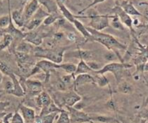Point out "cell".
<instances>
[{
  "instance_id": "36",
  "label": "cell",
  "mask_w": 148,
  "mask_h": 123,
  "mask_svg": "<svg viewBox=\"0 0 148 123\" xmlns=\"http://www.w3.org/2000/svg\"><path fill=\"white\" fill-rule=\"evenodd\" d=\"M31 49V46L25 43H22L21 44H20L18 46V52H21L25 53V52L30 51Z\"/></svg>"
},
{
  "instance_id": "38",
  "label": "cell",
  "mask_w": 148,
  "mask_h": 123,
  "mask_svg": "<svg viewBox=\"0 0 148 123\" xmlns=\"http://www.w3.org/2000/svg\"><path fill=\"white\" fill-rule=\"evenodd\" d=\"M116 55L112 53H108L106 54L105 56L106 59V60L108 61H112L116 59Z\"/></svg>"
},
{
  "instance_id": "31",
  "label": "cell",
  "mask_w": 148,
  "mask_h": 123,
  "mask_svg": "<svg viewBox=\"0 0 148 123\" xmlns=\"http://www.w3.org/2000/svg\"><path fill=\"white\" fill-rule=\"evenodd\" d=\"M99 75V76L97 77L95 82H97V84H98V85L101 87L105 86L106 85H108L109 83V81L106 77L103 75Z\"/></svg>"
},
{
  "instance_id": "6",
  "label": "cell",
  "mask_w": 148,
  "mask_h": 123,
  "mask_svg": "<svg viewBox=\"0 0 148 123\" xmlns=\"http://www.w3.org/2000/svg\"><path fill=\"white\" fill-rule=\"evenodd\" d=\"M61 99L64 105L67 107H73L81 100V97L75 92H70L63 94Z\"/></svg>"
},
{
  "instance_id": "28",
  "label": "cell",
  "mask_w": 148,
  "mask_h": 123,
  "mask_svg": "<svg viewBox=\"0 0 148 123\" xmlns=\"http://www.w3.org/2000/svg\"><path fill=\"white\" fill-rule=\"evenodd\" d=\"M0 71L9 76L13 74L10 67L3 62H0Z\"/></svg>"
},
{
  "instance_id": "42",
  "label": "cell",
  "mask_w": 148,
  "mask_h": 123,
  "mask_svg": "<svg viewBox=\"0 0 148 123\" xmlns=\"http://www.w3.org/2000/svg\"><path fill=\"white\" fill-rule=\"evenodd\" d=\"M6 113H0V119L3 118L5 116Z\"/></svg>"
},
{
  "instance_id": "32",
  "label": "cell",
  "mask_w": 148,
  "mask_h": 123,
  "mask_svg": "<svg viewBox=\"0 0 148 123\" xmlns=\"http://www.w3.org/2000/svg\"><path fill=\"white\" fill-rule=\"evenodd\" d=\"M78 57L80 59H82L84 61L88 60L92 57V54L91 52L88 51H85V50H78Z\"/></svg>"
},
{
  "instance_id": "40",
  "label": "cell",
  "mask_w": 148,
  "mask_h": 123,
  "mask_svg": "<svg viewBox=\"0 0 148 123\" xmlns=\"http://www.w3.org/2000/svg\"><path fill=\"white\" fill-rule=\"evenodd\" d=\"M68 39L71 41H74L76 39V36L73 33H70L68 35Z\"/></svg>"
},
{
  "instance_id": "23",
  "label": "cell",
  "mask_w": 148,
  "mask_h": 123,
  "mask_svg": "<svg viewBox=\"0 0 148 123\" xmlns=\"http://www.w3.org/2000/svg\"><path fill=\"white\" fill-rule=\"evenodd\" d=\"M59 67L69 75H74L77 69V66L73 63H64L59 64Z\"/></svg>"
},
{
  "instance_id": "3",
  "label": "cell",
  "mask_w": 148,
  "mask_h": 123,
  "mask_svg": "<svg viewBox=\"0 0 148 123\" xmlns=\"http://www.w3.org/2000/svg\"><path fill=\"white\" fill-rule=\"evenodd\" d=\"M131 66H129L128 65H125L122 63H110L104 66L101 68L100 70L96 71L95 73L99 75H103L106 72H110L113 73L115 77H116V80H120L123 70L126 67H130Z\"/></svg>"
},
{
  "instance_id": "25",
  "label": "cell",
  "mask_w": 148,
  "mask_h": 123,
  "mask_svg": "<svg viewBox=\"0 0 148 123\" xmlns=\"http://www.w3.org/2000/svg\"><path fill=\"white\" fill-rule=\"evenodd\" d=\"M40 2L45 5L47 8L48 10L51 12H55L56 10V6L55 2L52 1H41Z\"/></svg>"
},
{
  "instance_id": "2",
  "label": "cell",
  "mask_w": 148,
  "mask_h": 123,
  "mask_svg": "<svg viewBox=\"0 0 148 123\" xmlns=\"http://www.w3.org/2000/svg\"><path fill=\"white\" fill-rule=\"evenodd\" d=\"M63 50H50L37 48L34 50V55L36 57L45 58L49 61L59 64L63 60Z\"/></svg>"
},
{
  "instance_id": "29",
  "label": "cell",
  "mask_w": 148,
  "mask_h": 123,
  "mask_svg": "<svg viewBox=\"0 0 148 123\" xmlns=\"http://www.w3.org/2000/svg\"><path fill=\"white\" fill-rule=\"evenodd\" d=\"M12 40V37L10 34H7L5 35L4 39L2 41V44L0 45L1 49H4L10 44L11 41Z\"/></svg>"
},
{
  "instance_id": "9",
  "label": "cell",
  "mask_w": 148,
  "mask_h": 123,
  "mask_svg": "<svg viewBox=\"0 0 148 123\" xmlns=\"http://www.w3.org/2000/svg\"><path fill=\"white\" fill-rule=\"evenodd\" d=\"M95 78L88 73L78 75L74 80L75 87H78L86 83H95Z\"/></svg>"
},
{
  "instance_id": "13",
  "label": "cell",
  "mask_w": 148,
  "mask_h": 123,
  "mask_svg": "<svg viewBox=\"0 0 148 123\" xmlns=\"http://www.w3.org/2000/svg\"><path fill=\"white\" fill-rule=\"evenodd\" d=\"M36 102L39 107H43L49 105L51 103H52V101L51 97L47 93L42 92L38 94Z\"/></svg>"
},
{
  "instance_id": "27",
  "label": "cell",
  "mask_w": 148,
  "mask_h": 123,
  "mask_svg": "<svg viewBox=\"0 0 148 123\" xmlns=\"http://www.w3.org/2000/svg\"><path fill=\"white\" fill-rule=\"evenodd\" d=\"M132 86L128 82H123L119 86L120 91L123 93L128 94L132 91Z\"/></svg>"
},
{
  "instance_id": "11",
  "label": "cell",
  "mask_w": 148,
  "mask_h": 123,
  "mask_svg": "<svg viewBox=\"0 0 148 123\" xmlns=\"http://www.w3.org/2000/svg\"><path fill=\"white\" fill-rule=\"evenodd\" d=\"M38 8V1H32L30 2L26 6L24 16L25 19H28L31 18L33 14L36 12Z\"/></svg>"
},
{
  "instance_id": "20",
  "label": "cell",
  "mask_w": 148,
  "mask_h": 123,
  "mask_svg": "<svg viewBox=\"0 0 148 123\" xmlns=\"http://www.w3.org/2000/svg\"><path fill=\"white\" fill-rule=\"evenodd\" d=\"M12 19L19 27H22L24 26L25 18L22 11H14L12 13Z\"/></svg>"
},
{
  "instance_id": "1",
  "label": "cell",
  "mask_w": 148,
  "mask_h": 123,
  "mask_svg": "<svg viewBox=\"0 0 148 123\" xmlns=\"http://www.w3.org/2000/svg\"><path fill=\"white\" fill-rule=\"evenodd\" d=\"M86 29L90 33L92 39L100 42L109 49L113 48L120 49H125V46L119 42L113 36L108 34L101 33L99 31H96L91 27H87Z\"/></svg>"
},
{
  "instance_id": "7",
  "label": "cell",
  "mask_w": 148,
  "mask_h": 123,
  "mask_svg": "<svg viewBox=\"0 0 148 123\" xmlns=\"http://www.w3.org/2000/svg\"><path fill=\"white\" fill-rule=\"evenodd\" d=\"M36 66L38 67V68H41L47 75H49L50 72L53 71V70L60 68L59 64H57L48 60H43L41 61L38 62L37 63Z\"/></svg>"
},
{
  "instance_id": "8",
  "label": "cell",
  "mask_w": 148,
  "mask_h": 123,
  "mask_svg": "<svg viewBox=\"0 0 148 123\" xmlns=\"http://www.w3.org/2000/svg\"><path fill=\"white\" fill-rule=\"evenodd\" d=\"M21 110L25 123H34L36 115L34 110L24 105L21 106Z\"/></svg>"
},
{
  "instance_id": "41",
  "label": "cell",
  "mask_w": 148,
  "mask_h": 123,
  "mask_svg": "<svg viewBox=\"0 0 148 123\" xmlns=\"http://www.w3.org/2000/svg\"><path fill=\"white\" fill-rule=\"evenodd\" d=\"M62 36H63V35H62L60 33H58L56 34V35H55V39H58V40H60V39H62Z\"/></svg>"
},
{
  "instance_id": "10",
  "label": "cell",
  "mask_w": 148,
  "mask_h": 123,
  "mask_svg": "<svg viewBox=\"0 0 148 123\" xmlns=\"http://www.w3.org/2000/svg\"><path fill=\"white\" fill-rule=\"evenodd\" d=\"M29 93L32 95L39 94L42 92V85L41 82L34 81H27L25 83Z\"/></svg>"
},
{
  "instance_id": "30",
  "label": "cell",
  "mask_w": 148,
  "mask_h": 123,
  "mask_svg": "<svg viewBox=\"0 0 148 123\" xmlns=\"http://www.w3.org/2000/svg\"><path fill=\"white\" fill-rule=\"evenodd\" d=\"M11 17L10 16H5L0 18V28H5L9 27Z\"/></svg>"
},
{
  "instance_id": "45",
  "label": "cell",
  "mask_w": 148,
  "mask_h": 123,
  "mask_svg": "<svg viewBox=\"0 0 148 123\" xmlns=\"http://www.w3.org/2000/svg\"><path fill=\"white\" fill-rule=\"evenodd\" d=\"M1 35H2V34H1V32H0V36H1Z\"/></svg>"
},
{
  "instance_id": "18",
  "label": "cell",
  "mask_w": 148,
  "mask_h": 123,
  "mask_svg": "<svg viewBox=\"0 0 148 123\" xmlns=\"http://www.w3.org/2000/svg\"><path fill=\"white\" fill-rule=\"evenodd\" d=\"M122 9L128 15H141V14L130 2H124L122 5Z\"/></svg>"
},
{
  "instance_id": "19",
  "label": "cell",
  "mask_w": 148,
  "mask_h": 123,
  "mask_svg": "<svg viewBox=\"0 0 148 123\" xmlns=\"http://www.w3.org/2000/svg\"><path fill=\"white\" fill-rule=\"evenodd\" d=\"M63 110H61L59 107L56 106L53 103H51L49 105L42 107V111L40 113V116L46 115L53 113H61Z\"/></svg>"
},
{
  "instance_id": "14",
  "label": "cell",
  "mask_w": 148,
  "mask_h": 123,
  "mask_svg": "<svg viewBox=\"0 0 148 123\" xmlns=\"http://www.w3.org/2000/svg\"><path fill=\"white\" fill-rule=\"evenodd\" d=\"M58 113H53L43 116H36L34 123H53Z\"/></svg>"
},
{
  "instance_id": "4",
  "label": "cell",
  "mask_w": 148,
  "mask_h": 123,
  "mask_svg": "<svg viewBox=\"0 0 148 123\" xmlns=\"http://www.w3.org/2000/svg\"><path fill=\"white\" fill-rule=\"evenodd\" d=\"M69 111L70 122L71 123H91V117L88 114L78 110L74 107H67Z\"/></svg>"
},
{
  "instance_id": "34",
  "label": "cell",
  "mask_w": 148,
  "mask_h": 123,
  "mask_svg": "<svg viewBox=\"0 0 148 123\" xmlns=\"http://www.w3.org/2000/svg\"><path fill=\"white\" fill-rule=\"evenodd\" d=\"M88 66V67L92 70V71L96 72L100 69H101V67L100 66V64L96 62H86Z\"/></svg>"
},
{
  "instance_id": "39",
  "label": "cell",
  "mask_w": 148,
  "mask_h": 123,
  "mask_svg": "<svg viewBox=\"0 0 148 123\" xmlns=\"http://www.w3.org/2000/svg\"><path fill=\"white\" fill-rule=\"evenodd\" d=\"M113 25L114 26V27L116 28H121L122 27V25L119 22L118 18H116V19H115L114 21H113Z\"/></svg>"
},
{
  "instance_id": "17",
  "label": "cell",
  "mask_w": 148,
  "mask_h": 123,
  "mask_svg": "<svg viewBox=\"0 0 148 123\" xmlns=\"http://www.w3.org/2000/svg\"><path fill=\"white\" fill-rule=\"evenodd\" d=\"M92 71V70L88 67L86 62L82 59H80L79 63H78V66H77V69L74 73V75L88 73V72Z\"/></svg>"
},
{
  "instance_id": "37",
  "label": "cell",
  "mask_w": 148,
  "mask_h": 123,
  "mask_svg": "<svg viewBox=\"0 0 148 123\" xmlns=\"http://www.w3.org/2000/svg\"><path fill=\"white\" fill-rule=\"evenodd\" d=\"M9 105V102H0V113H3Z\"/></svg>"
},
{
  "instance_id": "35",
  "label": "cell",
  "mask_w": 148,
  "mask_h": 123,
  "mask_svg": "<svg viewBox=\"0 0 148 123\" xmlns=\"http://www.w3.org/2000/svg\"><path fill=\"white\" fill-rule=\"evenodd\" d=\"M58 15L56 14H53V15H49L47 17V18H46L44 20V24L46 25H49L51 23H53V22H54L56 21L57 19L59 18L60 17L57 16Z\"/></svg>"
},
{
  "instance_id": "16",
  "label": "cell",
  "mask_w": 148,
  "mask_h": 123,
  "mask_svg": "<svg viewBox=\"0 0 148 123\" xmlns=\"http://www.w3.org/2000/svg\"><path fill=\"white\" fill-rule=\"evenodd\" d=\"M116 11L117 14H118L121 20L128 27H130L132 28V21L130 17L122 9H121L119 7H118L116 8Z\"/></svg>"
},
{
  "instance_id": "33",
  "label": "cell",
  "mask_w": 148,
  "mask_h": 123,
  "mask_svg": "<svg viewBox=\"0 0 148 123\" xmlns=\"http://www.w3.org/2000/svg\"><path fill=\"white\" fill-rule=\"evenodd\" d=\"M11 123H25V122L21 115L19 113H16L11 117Z\"/></svg>"
},
{
  "instance_id": "12",
  "label": "cell",
  "mask_w": 148,
  "mask_h": 123,
  "mask_svg": "<svg viewBox=\"0 0 148 123\" xmlns=\"http://www.w3.org/2000/svg\"><path fill=\"white\" fill-rule=\"evenodd\" d=\"M24 38L28 42L36 46L40 45L42 42V36L37 32H30L28 34H25Z\"/></svg>"
},
{
  "instance_id": "43",
  "label": "cell",
  "mask_w": 148,
  "mask_h": 123,
  "mask_svg": "<svg viewBox=\"0 0 148 123\" xmlns=\"http://www.w3.org/2000/svg\"><path fill=\"white\" fill-rule=\"evenodd\" d=\"M2 74H1V73L0 72V82H1V81H2Z\"/></svg>"
},
{
  "instance_id": "22",
  "label": "cell",
  "mask_w": 148,
  "mask_h": 123,
  "mask_svg": "<svg viewBox=\"0 0 148 123\" xmlns=\"http://www.w3.org/2000/svg\"><path fill=\"white\" fill-rule=\"evenodd\" d=\"M73 23H74L75 27H76V28L83 35V36L84 37H87V38L91 37V36L90 33H89L88 31H87L86 28L83 25V24L81 22H80L79 21H78L77 19H75L74 21H73Z\"/></svg>"
},
{
  "instance_id": "44",
  "label": "cell",
  "mask_w": 148,
  "mask_h": 123,
  "mask_svg": "<svg viewBox=\"0 0 148 123\" xmlns=\"http://www.w3.org/2000/svg\"><path fill=\"white\" fill-rule=\"evenodd\" d=\"M0 123H3V122H1V121H0Z\"/></svg>"
},
{
  "instance_id": "5",
  "label": "cell",
  "mask_w": 148,
  "mask_h": 123,
  "mask_svg": "<svg viewBox=\"0 0 148 123\" xmlns=\"http://www.w3.org/2000/svg\"><path fill=\"white\" fill-rule=\"evenodd\" d=\"M90 25L91 28L96 31H99L109 26L108 17L102 15H92Z\"/></svg>"
},
{
  "instance_id": "26",
  "label": "cell",
  "mask_w": 148,
  "mask_h": 123,
  "mask_svg": "<svg viewBox=\"0 0 148 123\" xmlns=\"http://www.w3.org/2000/svg\"><path fill=\"white\" fill-rule=\"evenodd\" d=\"M57 123H71L68 113L63 110L60 113V115Z\"/></svg>"
},
{
  "instance_id": "21",
  "label": "cell",
  "mask_w": 148,
  "mask_h": 123,
  "mask_svg": "<svg viewBox=\"0 0 148 123\" xmlns=\"http://www.w3.org/2000/svg\"><path fill=\"white\" fill-rule=\"evenodd\" d=\"M57 4L60 8V10L62 11L63 15L65 17L66 19L72 23H73L74 19V16L68 10V9L66 8V6L64 5L61 1H57Z\"/></svg>"
},
{
  "instance_id": "24",
  "label": "cell",
  "mask_w": 148,
  "mask_h": 123,
  "mask_svg": "<svg viewBox=\"0 0 148 123\" xmlns=\"http://www.w3.org/2000/svg\"><path fill=\"white\" fill-rule=\"evenodd\" d=\"M41 22H42L41 19L37 17L36 18H34V19H32V21H30L29 23L27 26V28L29 30H34L36 28H37L38 26H39Z\"/></svg>"
},
{
  "instance_id": "15",
  "label": "cell",
  "mask_w": 148,
  "mask_h": 123,
  "mask_svg": "<svg viewBox=\"0 0 148 123\" xmlns=\"http://www.w3.org/2000/svg\"><path fill=\"white\" fill-rule=\"evenodd\" d=\"M12 82L14 83V90L11 93L12 94L15 95L18 97H22L24 95V92L21 87V85H20L19 81L17 80V79L15 77L14 74H12L10 76Z\"/></svg>"
}]
</instances>
